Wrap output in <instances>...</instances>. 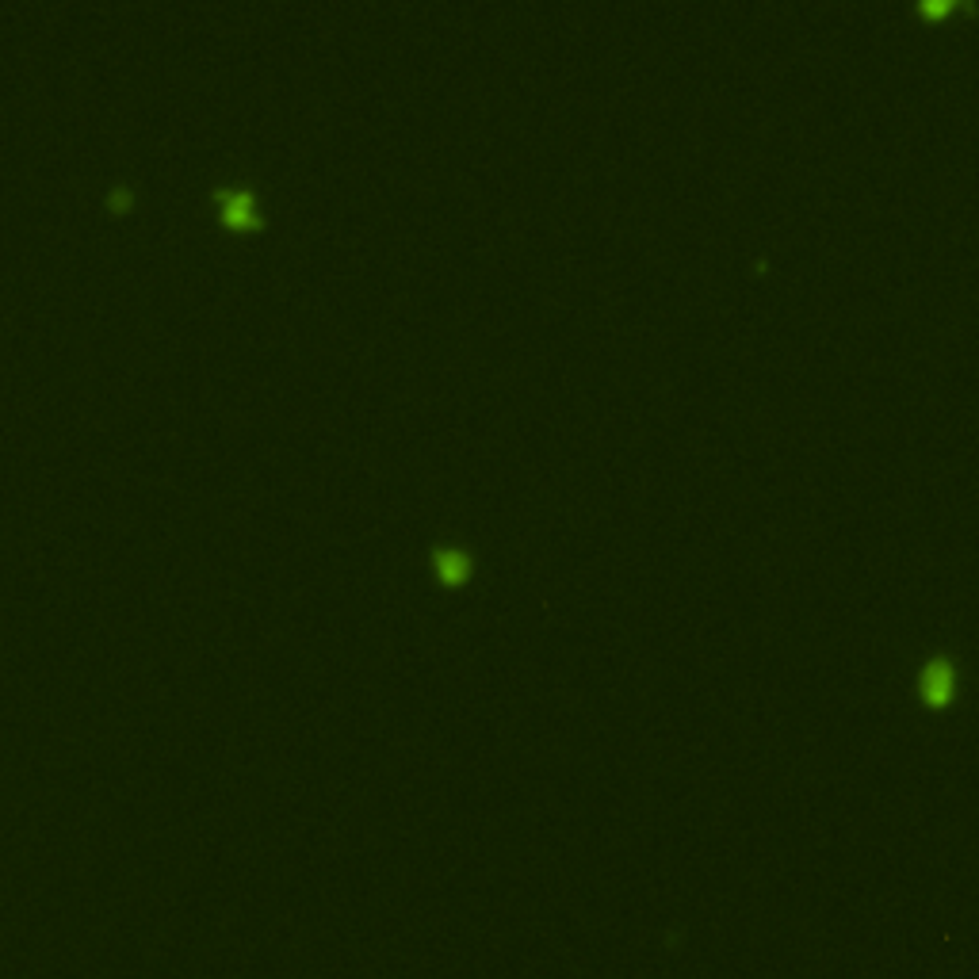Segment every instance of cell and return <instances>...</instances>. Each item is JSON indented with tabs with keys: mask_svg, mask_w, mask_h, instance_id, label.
<instances>
[{
	"mask_svg": "<svg viewBox=\"0 0 979 979\" xmlns=\"http://www.w3.org/2000/svg\"><path fill=\"white\" fill-rule=\"evenodd\" d=\"M953 685H957V670H953V662L949 658H930L926 666H922V697L930 700V704H945V700L953 697Z\"/></svg>",
	"mask_w": 979,
	"mask_h": 979,
	"instance_id": "6da1fadb",
	"label": "cell"
},
{
	"mask_svg": "<svg viewBox=\"0 0 979 979\" xmlns=\"http://www.w3.org/2000/svg\"><path fill=\"white\" fill-rule=\"evenodd\" d=\"M436 570L448 578V582H463L467 570H471V555L463 547H440L436 551Z\"/></svg>",
	"mask_w": 979,
	"mask_h": 979,
	"instance_id": "7a4b0ae2",
	"label": "cell"
}]
</instances>
